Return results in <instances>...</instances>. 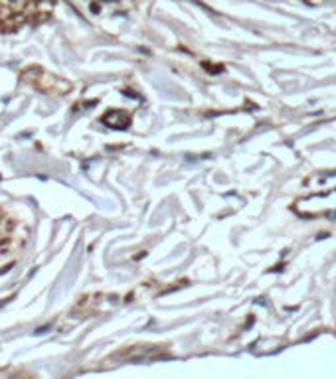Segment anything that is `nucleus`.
I'll return each instance as SVG.
<instances>
[]
</instances>
